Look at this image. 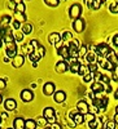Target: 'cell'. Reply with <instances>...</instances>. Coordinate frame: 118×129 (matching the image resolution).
Returning <instances> with one entry per match:
<instances>
[{
	"mask_svg": "<svg viewBox=\"0 0 118 129\" xmlns=\"http://www.w3.org/2000/svg\"><path fill=\"white\" fill-rule=\"evenodd\" d=\"M82 12H83L82 5L78 4V3H75V4H73V5L69 8V17L73 18V19H78V18H81Z\"/></svg>",
	"mask_w": 118,
	"mask_h": 129,
	"instance_id": "6da1fadb",
	"label": "cell"
},
{
	"mask_svg": "<svg viewBox=\"0 0 118 129\" xmlns=\"http://www.w3.org/2000/svg\"><path fill=\"white\" fill-rule=\"evenodd\" d=\"M112 48L108 45V44H105V43H100V44L96 45V54L97 56H101V57H106L110 53Z\"/></svg>",
	"mask_w": 118,
	"mask_h": 129,
	"instance_id": "7a4b0ae2",
	"label": "cell"
},
{
	"mask_svg": "<svg viewBox=\"0 0 118 129\" xmlns=\"http://www.w3.org/2000/svg\"><path fill=\"white\" fill-rule=\"evenodd\" d=\"M5 54L9 58H14L17 56V43H9V44H5Z\"/></svg>",
	"mask_w": 118,
	"mask_h": 129,
	"instance_id": "3957f363",
	"label": "cell"
},
{
	"mask_svg": "<svg viewBox=\"0 0 118 129\" xmlns=\"http://www.w3.org/2000/svg\"><path fill=\"white\" fill-rule=\"evenodd\" d=\"M69 115H70L69 117L73 120V123L75 124V125H81V124L84 123V115L79 114L78 111H77V112H71V114H69Z\"/></svg>",
	"mask_w": 118,
	"mask_h": 129,
	"instance_id": "277c9868",
	"label": "cell"
},
{
	"mask_svg": "<svg viewBox=\"0 0 118 129\" xmlns=\"http://www.w3.org/2000/svg\"><path fill=\"white\" fill-rule=\"evenodd\" d=\"M84 27H86L84 19H82V18L74 19V22H73V28H74V31H75V32H79V34H81V32H83Z\"/></svg>",
	"mask_w": 118,
	"mask_h": 129,
	"instance_id": "5b68a950",
	"label": "cell"
},
{
	"mask_svg": "<svg viewBox=\"0 0 118 129\" xmlns=\"http://www.w3.org/2000/svg\"><path fill=\"white\" fill-rule=\"evenodd\" d=\"M55 70H56V72H58V74H64V72H66V71L69 70V64H68V62H66L65 59L58 61V62L56 63V66H55Z\"/></svg>",
	"mask_w": 118,
	"mask_h": 129,
	"instance_id": "8992f818",
	"label": "cell"
},
{
	"mask_svg": "<svg viewBox=\"0 0 118 129\" xmlns=\"http://www.w3.org/2000/svg\"><path fill=\"white\" fill-rule=\"evenodd\" d=\"M56 92V87H55V84L48 81L44 85H43V93H44L46 95H53Z\"/></svg>",
	"mask_w": 118,
	"mask_h": 129,
	"instance_id": "52a82bcc",
	"label": "cell"
},
{
	"mask_svg": "<svg viewBox=\"0 0 118 129\" xmlns=\"http://www.w3.org/2000/svg\"><path fill=\"white\" fill-rule=\"evenodd\" d=\"M88 107H90V105L86 102V101H83V100L82 101H78V103H77V110L82 115H87L88 114Z\"/></svg>",
	"mask_w": 118,
	"mask_h": 129,
	"instance_id": "ba28073f",
	"label": "cell"
},
{
	"mask_svg": "<svg viewBox=\"0 0 118 129\" xmlns=\"http://www.w3.org/2000/svg\"><path fill=\"white\" fill-rule=\"evenodd\" d=\"M21 100H22L24 102H31V101L34 100V93H33V90L24 89L22 92H21Z\"/></svg>",
	"mask_w": 118,
	"mask_h": 129,
	"instance_id": "9c48e42d",
	"label": "cell"
},
{
	"mask_svg": "<svg viewBox=\"0 0 118 129\" xmlns=\"http://www.w3.org/2000/svg\"><path fill=\"white\" fill-rule=\"evenodd\" d=\"M91 92L92 93H104L105 92V85L100 81H93L91 84Z\"/></svg>",
	"mask_w": 118,
	"mask_h": 129,
	"instance_id": "30bf717a",
	"label": "cell"
},
{
	"mask_svg": "<svg viewBox=\"0 0 118 129\" xmlns=\"http://www.w3.org/2000/svg\"><path fill=\"white\" fill-rule=\"evenodd\" d=\"M48 41H49V44L55 45V44H57V43L62 41V38H61V35L58 34V32H51V34L48 35Z\"/></svg>",
	"mask_w": 118,
	"mask_h": 129,
	"instance_id": "8fae6325",
	"label": "cell"
},
{
	"mask_svg": "<svg viewBox=\"0 0 118 129\" xmlns=\"http://www.w3.org/2000/svg\"><path fill=\"white\" fill-rule=\"evenodd\" d=\"M24 62H25V57H24L22 54H17L14 58H12V64H13V67H14V69L22 67Z\"/></svg>",
	"mask_w": 118,
	"mask_h": 129,
	"instance_id": "7c38bea8",
	"label": "cell"
},
{
	"mask_svg": "<svg viewBox=\"0 0 118 129\" xmlns=\"http://www.w3.org/2000/svg\"><path fill=\"white\" fill-rule=\"evenodd\" d=\"M4 107H5L7 111H13V110H16V107H17L16 100H13V98H7V100L4 101Z\"/></svg>",
	"mask_w": 118,
	"mask_h": 129,
	"instance_id": "4fadbf2b",
	"label": "cell"
},
{
	"mask_svg": "<svg viewBox=\"0 0 118 129\" xmlns=\"http://www.w3.org/2000/svg\"><path fill=\"white\" fill-rule=\"evenodd\" d=\"M53 100H55V102H57V103L65 102V100H66V93L64 92V90H57V92H55V94H53Z\"/></svg>",
	"mask_w": 118,
	"mask_h": 129,
	"instance_id": "5bb4252c",
	"label": "cell"
},
{
	"mask_svg": "<svg viewBox=\"0 0 118 129\" xmlns=\"http://www.w3.org/2000/svg\"><path fill=\"white\" fill-rule=\"evenodd\" d=\"M57 52H58V56H60V57H62L66 61V59L69 58V43H66V44H64V45H62V47H61V48H60Z\"/></svg>",
	"mask_w": 118,
	"mask_h": 129,
	"instance_id": "9a60e30c",
	"label": "cell"
},
{
	"mask_svg": "<svg viewBox=\"0 0 118 129\" xmlns=\"http://www.w3.org/2000/svg\"><path fill=\"white\" fill-rule=\"evenodd\" d=\"M105 59L108 61V62H110V63H113L115 67L118 66V54H117V53H115L113 49L110 50V53H109V54L105 57Z\"/></svg>",
	"mask_w": 118,
	"mask_h": 129,
	"instance_id": "2e32d148",
	"label": "cell"
},
{
	"mask_svg": "<svg viewBox=\"0 0 118 129\" xmlns=\"http://www.w3.org/2000/svg\"><path fill=\"white\" fill-rule=\"evenodd\" d=\"M10 23H12V17L10 16H3L2 19H0V28L7 30Z\"/></svg>",
	"mask_w": 118,
	"mask_h": 129,
	"instance_id": "e0dca14e",
	"label": "cell"
},
{
	"mask_svg": "<svg viewBox=\"0 0 118 129\" xmlns=\"http://www.w3.org/2000/svg\"><path fill=\"white\" fill-rule=\"evenodd\" d=\"M108 9L112 14L118 13V2L117 0H108Z\"/></svg>",
	"mask_w": 118,
	"mask_h": 129,
	"instance_id": "ac0fdd59",
	"label": "cell"
},
{
	"mask_svg": "<svg viewBox=\"0 0 118 129\" xmlns=\"http://www.w3.org/2000/svg\"><path fill=\"white\" fill-rule=\"evenodd\" d=\"M52 116H56L55 109H53V107H46V109L43 110V117L47 120V119H49V117H52Z\"/></svg>",
	"mask_w": 118,
	"mask_h": 129,
	"instance_id": "d6986e66",
	"label": "cell"
},
{
	"mask_svg": "<svg viewBox=\"0 0 118 129\" xmlns=\"http://www.w3.org/2000/svg\"><path fill=\"white\" fill-rule=\"evenodd\" d=\"M13 129H25V120L22 117H16L13 120Z\"/></svg>",
	"mask_w": 118,
	"mask_h": 129,
	"instance_id": "ffe728a7",
	"label": "cell"
},
{
	"mask_svg": "<svg viewBox=\"0 0 118 129\" xmlns=\"http://www.w3.org/2000/svg\"><path fill=\"white\" fill-rule=\"evenodd\" d=\"M96 58H97V54H96L95 52H87V54H86V62L88 64L90 63H96Z\"/></svg>",
	"mask_w": 118,
	"mask_h": 129,
	"instance_id": "44dd1931",
	"label": "cell"
},
{
	"mask_svg": "<svg viewBox=\"0 0 118 129\" xmlns=\"http://www.w3.org/2000/svg\"><path fill=\"white\" fill-rule=\"evenodd\" d=\"M36 126H38V124L35 120H33V119L25 120V129H36Z\"/></svg>",
	"mask_w": 118,
	"mask_h": 129,
	"instance_id": "7402d4cb",
	"label": "cell"
},
{
	"mask_svg": "<svg viewBox=\"0 0 118 129\" xmlns=\"http://www.w3.org/2000/svg\"><path fill=\"white\" fill-rule=\"evenodd\" d=\"M22 32H24V35H30L31 32H33V25L31 23H24L22 26Z\"/></svg>",
	"mask_w": 118,
	"mask_h": 129,
	"instance_id": "603a6c76",
	"label": "cell"
},
{
	"mask_svg": "<svg viewBox=\"0 0 118 129\" xmlns=\"http://www.w3.org/2000/svg\"><path fill=\"white\" fill-rule=\"evenodd\" d=\"M25 10H26V5L24 2L14 5V13H25Z\"/></svg>",
	"mask_w": 118,
	"mask_h": 129,
	"instance_id": "cb8c5ba5",
	"label": "cell"
},
{
	"mask_svg": "<svg viewBox=\"0 0 118 129\" xmlns=\"http://www.w3.org/2000/svg\"><path fill=\"white\" fill-rule=\"evenodd\" d=\"M29 59L33 62V63H38V62L42 59V57L39 56V53L34 52V53H31V54H29Z\"/></svg>",
	"mask_w": 118,
	"mask_h": 129,
	"instance_id": "d4e9b609",
	"label": "cell"
},
{
	"mask_svg": "<svg viewBox=\"0 0 118 129\" xmlns=\"http://www.w3.org/2000/svg\"><path fill=\"white\" fill-rule=\"evenodd\" d=\"M87 52H88V49H87V45L81 44V47H79V49H78V54H79V58H82V57H86V54H87Z\"/></svg>",
	"mask_w": 118,
	"mask_h": 129,
	"instance_id": "484cf974",
	"label": "cell"
},
{
	"mask_svg": "<svg viewBox=\"0 0 118 129\" xmlns=\"http://www.w3.org/2000/svg\"><path fill=\"white\" fill-rule=\"evenodd\" d=\"M13 38H14V41H22L24 40V32L22 31H19V30H17V31H14L13 32Z\"/></svg>",
	"mask_w": 118,
	"mask_h": 129,
	"instance_id": "4316f807",
	"label": "cell"
},
{
	"mask_svg": "<svg viewBox=\"0 0 118 129\" xmlns=\"http://www.w3.org/2000/svg\"><path fill=\"white\" fill-rule=\"evenodd\" d=\"M79 75H82V76H84V75L90 74V70H88V64H83L81 63V67H79Z\"/></svg>",
	"mask_w": 118,
	"mask_h": 129,
	"instance_id": "83f0119b",
	"label": "cell"
},
{
	"mask_svg": "<svg viewBox=\"0 0 118 129\" xmlns=\"http://www.w3.org/2000/svg\"><path fill=\"white\" fill-rule=\"evenodd\" d=\"M14 19L18 21L19 23L26 22V14L25 13H14Z\"/></svg>",
	"mask_w": 118,
	"mask_h": 129,
	"instance_id": "f1b7e54d",
	"label": "cell"
},
{
	"mask_svg": "<svg viewBox=\"0 0 118 129\" xmlns=\"http://www.w3.org/2000/svg\"><path fill=\"white\" fill-rule=\"evenodd\" d=\"M79 67H81V62H77V63L71 64V66H69V70H70L71 74H78L79 72Z\"/></svg>",
	"mask_w": 118,
	"mask_h": 129,
	"instance_id": "f546056e",
	"label": "cell"
},
{
	"mask_svg": "<svg viewBox=\"0 0 118 129\" xmlns=\"http://www.w3.org/2000/svg\"><path fill=\"white\" fill-rule=\"evenodd\" d=\"M99 125H100V120H97L95 117L93 120H90L88 121V128L90 129H96V128H99Z\"/></svg>",
	"mask_w": 118,
	"mask_h": 129,
	"instance_id": "4dcf8cb0",
	"label": "cell"
},
{
	"mask_svg": "<svg viewBox=\"0 0 118 129\" xmlns=\"http://www.w3.org/2000/svg\"><path fill=\"white\" fill-rule=\"evenodd\" d=\"M44 3H46V5H48L51 8H56L60 4V0H44Z\"/></svg>",
	"mask_w": 118,
	"mask_h": 129,
	"instance_id": "1f68e13d",
	"label": "cell"
},
{
	"mask_svg": "<svg viewBox=\"0 0 118 129\" xmlns=\"http://www.w3.org/2000/svg\"><path fill=\"white\" fill-rule=\"evenodd\" d=\"M83 81H84V83H93V81H95V79H93V72H90V74H87V75H84V76H83Z\"/></svg>",
	"mask_w": 118,
	"mask_h": 129,
	"instance_id": "d6a6232c",
	"label": "cell"
},
{
	"mask_svg": "<svg viewBox=\"0 0 118 129\" xmlns=\"http://www.w3.org/2000/svg\"><path fill=\"white\" fill-rule=\"evenodd\" d=\"M97 81H100L101 84L106 85V84H109V83H110V78H109V76H106V75H103V74H101V76H100V79H99Z\"/></svg>",
	"mask_w": 118,
	"mask_h": 129,
	"instance_id": "836d02e7",
	"label": "cell"
},
{
	"mask_svg": "<svg viewBox=\"0 0 118 129\" xmlns=\"http://www.w3.org/2000/svg\"><path fill=\"white\" fill-rule=\"evenodd\" d=\"M61 38H62V41L64 43H65V41H70L71 40V32H69V31H65V32H64V34L61 35Z\"/></svg>",
	"mask_w": 118,
	"mask_h": 129,
	"instance_id": "e575fe53",
	"label": "cell"
},
{
	"mask_svg": "<svg viewBox=\"0 0 118 129\" xmlns=\"http://www.w3.org/2000/svg\"><path fill=\"white\" fill-rule=\"evenodd\" d=\"M100 111H99V109L96 106H93L92 103L90 105V107H88V114H92V115H97Z\"/></svg>",
	"mask_w": 118,
	"mask_h": 129,
	"instance_id": "d590c367",
	"label": "cell"
},
{
	"mask_svg": "<svg viewBox=\"0 0 118 129\" xmlns=\"http://www.w3.org/2000/svg\"><path fill=\"white\" fill-rule=\"evenodd\" d=\"M103 5V2L101 0H93V5H92V9L93 10H99Z\"/></svg>",
	"mask_w": 118,
	"mask_h": 129,
	"instance_id": "8d00e7d4",
	"label": "cell"
},
{
	"mask_svg": "<svg viewBox=\"0 0 118 129\" xmlns=\"http://www.w3.org/2000/svg\"><path fill=\"white\" fill-rule=\"evenodd\" d=\"M108 102H109L108 97H105V95H104V98H103V101H101V109H100V111H105V109H106V105H108Z\"/></svg>",
	"mask_w": 118,
	"mask_h": 129,
	"instance_id": "74e56055",
	"label": "cell"
},
{
	"mask_svg": "<svg viewBox=\"0 0 118 129\" xmlns=\"http://www.w3.org/2000/svg\"><path fill=\"white\" fill-rule=\"evenodd\" d=\"M35 52H36V53H39V56H40V57H44V54H46V48L40 44V45H39V48H38Z\"/></svg>",
	"mask_w": 118,
	"mask_h": 129,
	"instance_id": "f35d334b",
	"label": "cell"
},
{
	"mask_svg": "<svg viewBox=\"0 0 118 129\" xmlns=\"http://www.w3.org/2000/svg\"><path fill=\"white\" fill-rule=\"evenodd\" d=\"M104 128L105 129H115V123L114 121H106Z\"/></svg>",
	"mask_w": 118,
	"mask_h": 129,
	"instance_id": "ab89813d",
	"label": "cell"
},
{
	"mask_svg": "<svg viewBox=\"0 0 118 129\" xmlns=\"http://www.w3.org/2000/svg\"><path fill=\"white\" fill-rule=\"evenodd\" d=\"M97 66H99L97 63H90V64H88L90 72H96V71H97Z\"/></svg>",
	"mask_w": 118,
	"mask_h": 129,
	"instance_id": "60d3db41",
	"label": "cell"
},
{
	"mask_svg": "<svg viewBox=\"0 0 118 129\" xmlns=\"http://www.w3.org/2000/svg\"><path fill=\"white\" fill-rule=\"evenodd\" d=\"M12 27H13V28L17 31V30H19V28H21V23L18 22V21L13 19V21H12Z\"/></svg>",
	"mask_w": 118,
	"mask_h": 129,
	"instance_id": "b9f144b4",
	"label": "cell"
},
{
	"mask_svg": "<svg viewBox=\"0 0 118 129\" xmlns=\"http://www.w3.org/2000/svg\"><path fill=\"white\" fill-rule=\"evenodd\" d=\"M84 4L88 9H92V5H93V0H84Z\"/></svg>",
	"mask_w": 118,
	"mask_h": 129,
	"instance_id": "7bdbcfd3",
	"label": "cell"
},
{
	"mask_svg": "<svg viewBox=\"0 0 118 129\" xmlns=\"http://www.w3.org/2000/svg\"><path fill=\"white\" fill-rule=\"evenodd\" d=\"M46 121H47V124H49V125H52V124L57 123V121H56V116H52V117H49V119H47Z\"/></svg>",
	"mask_w": 118,
	"mask_h": 129,
	"instance_id": "ee69618b",
	"label": "cell"
},
{
	"mask_svg": "<svg viewBox=\"0 0 118 129\" xmlns=\"http://www.w3.org/2000/svg\"><path fill=\"white\" fill-rule=\"evenodd\" d=\"M7 88V81L4 79H0V90H3Z\"/></svg>",
	"mask_w": 118,
	"mask_h": 129,
	"instance_id": "f6af8a7d",
	"label": "cell"
},
{
	"mask_svg": "<svg viewBox=\"0 0 118 129\" xmlns=\"http://www.w3.org/2000/svg\"><path fill=\"white\" fill-rule=\"evenodd\" d=\"M112 43H113V45H114V47H117V48H118V34H115V35L113 36Z\"/></svg>",
	"mask_w": 118,
	"mask_h": 129,
	"instance_id": "bcb514c9",
	"label": "cell"
},
{
	"mask_svg": "<svg viewBox=\"0 0 118 129\" xmlns=\"http://www.w3.org/2000/svg\"><path fill=\"white\" fill-rule=\"evenodd\" d=\"M49 128H51V129H62V126H61L58 123H55V124L49 125Z\"/></svg>",
	"mask_w": 118,
	"mask_h": 129,
	"instance_id": "7dc6e473",
	"label": "cell"
},
{
	"mask_svg": "<svg viewBox=\"0 0 118 129\" xmlns=\"http://www.w3.org/2000/svg\"><path fill=\"white\" fill-rule=\"evenodd\" d=\"M112 74H113V80H114V81H118V75L115 74V71L112 72Z\"/></svg>",
	"mask_w": 118,
	"mask_h": 129,
	"instance_id": "c3c4849f",
	"label": "cell"
},
{
	"mask_svg": "<svg viewBox=\"0 0 118 129\" xmlns=\"http://www.w3.org/2000/svg\"><path fill=\"white\" fill-rule=\"evenodd\" d=\"M113 121L115 123V125H118V114L114 115V120H113Z\"/></svg>",
	"mask_w": 118,
	"mask_h": 129,
	"instance_id": "681fc988",
	"label": "cell"
},
{
	"mask_svg": "<svg viewBox=\"0 0 118 129\" xmlns=\"http://www.w3.org/2000/svg\"><path fill=\"white\" fill-rule=\"evenodd\" d=\"M12 3H14V4H19V3H22V0H10Z\"/></svg>",
	"mask_w": 118,
	"mask_h": 129,
	"instance_id": "f907efd6",
	"label": "cell"
},
{
	"mask_svg": "<svg viewBox=\"0 0 118 129\" xmlns=\"http://www.w3.org/2000/svg\"><path fill=\"white\" fill-rule=\"evenodd\" d=\"M114 98H115V100H118V89L114 92Z\"/></svg>",
	"mask_w": 118,
	"mask_h": 129,
	"instance_id": "816d5d0a",
	"label": "cell"
},
{
	"mask_svg": "<svg viewBox=\"0 0 118 129\" xmlns=\"http://www.w3.org/2000/svg\"><path fill=\"white\" fill-rule=\"evenodd\" d=\"M2 102H3V95L0 94V103H2Z\"/></svg>",
	"mask_w": 118,
	"mask_h": 129,
	"instance_id": "f5cc1de1",
	"label": "cell"
},
{
	"mask_svg": "<svg viewBox=\"0 0 118 129\" xmlns=\"http://www.w3.org/2000/svg\"><path fill=\"white\" fill-rule=\"evenodd\" d=\"M115 114H118V105H117V107H115Z\"/></svg>",
	"mask_w": 118,
	"mask_h": 129,
	"instance_id": "db71d44e",
	"label": "cell"
},
{
	"mask_svg": "<svg viewBox=\"0 0 118 129\" xmlns=\"http://www.w3.org/2000/svg\"><path fill=\"white\" fill-rule=\"evenodd\" d=\"M2 120H3V119H2V115H0V123H2Z\"/></svg>",
	"mask_w": 118,
	"mask_h": 129,
	"instance_id": "11a10c76",
	"label": "cell"
},
{
	"mask_svg": "<svg viewBox=\"0 0 118 129\" xmlns=\"http://www.w3.org/2000/svg\"><path fill=\"white\" fill-rule=\"evenodd\" d=\"M44 129H51V128H49V126H46V128H44Z\"/></svg>",
	"mask_w": 118,
	"mask_h": 129,
	"instance_id": "9f6ffc18",
	"label": "cell"
},
{
	"mask_svg": "<svg viewBox=\"0 0 118 129\" xmlns=\"http://www.w3.org/2000/svg\"><path fill=\"white\" fill-rule=\"evenodd\" d=\"M8 129H13V128H8Z\"/></svg>",
	"mask_w": 118,
	"mask_h": 129,
	"instance_id": "6f0895ef",
	"label": "cell"
},
{
	"mask_svg": "<svg viewBox=\"0 0 118 129\" xmlns=\"http://www.w3.org/2000/svg\"><path fill=\"white\" fill-rule=\"evenodd\" d=\"M103 129H105V128H103Z\"/></svg>",
	"mask_w": 118,
	"mask_h": 129,
	"instance_id": "680465c9",
	"label": "cell"
},
{
	"mask_svg": "<svg viewBox=\"0 0 118 129\" xmlns=\"http://www.w3.org/2000/svg\"><path fill=\"white\" fill-rule=\"evenodd\" d=\"M117 54H118V53H117Z\"/></svg>",
	"mask_w": 118,
	"mask_h": 129,
	"instance_id": "91938a15",
	"label": "cell"
}]
</instances>
